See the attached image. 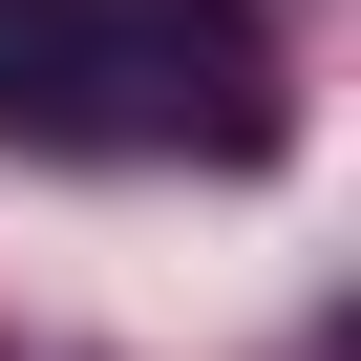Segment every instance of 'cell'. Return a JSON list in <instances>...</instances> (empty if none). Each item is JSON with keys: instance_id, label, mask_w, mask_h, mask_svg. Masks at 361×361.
<instances>
[{"instance_id": "1", "label": "cell", "mask_w": 361, "mask_h": 361, "mask_svg": "<svg viewBox=\"0 0 361 361\" xmlns=\"http://www.w3.org/2000/svg\"><path fill=\"white\" fill-rule=\"evenodd\" d=\"M0 128L22 149H255L276 43L255 0H0Z\"/></svg>"}]
</instances>
